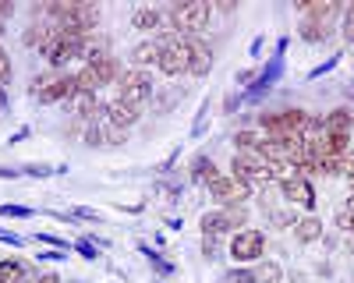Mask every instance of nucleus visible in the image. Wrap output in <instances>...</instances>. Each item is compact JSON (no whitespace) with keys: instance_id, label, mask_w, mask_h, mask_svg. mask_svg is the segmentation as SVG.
<instances>
[{"instance_id":"1","label":"nucleus","mask_w":354,"mask_h":283,"mask_svg":"<svg viewBox=\"0 0 354 283\" xmlns=\"http://www.w3.org/2000/svg\"><path fill=\"white\" fill-rule=\"evenodd\" d=\"M167 18H170V32H174V36L195 39L198 32H205V28H209V21H213V4H209V0L170 4V8H167Z\"/></svg>"},{"instance_id":"2","label":"nucleus","mask_w":354,"mask_h":283,"mask_svg":"<svg viewBox=\"0 0 354 283\" xmlns=\"http://www.w3.org/2000/svg\"><path fill=\"white\" fill-rule=\"evenodd\" d=\"M75 75H68V71H43L39 78H32V85H28V96H32L36 103H43V106H50V103H68L71 96H75Z\"/></svg>"},{"instance_id":"3","label":"nucleus","mask_w":354,"mask_h":283,"mask_svg":"<svg viewBox=\"0 0 354 283\" xmlns=\"http://www.w3.org/2000/svg\"><path fill=\"white\" fill-rule=\"evenodd\" d=\"M85 43H88V36L57 32V28H53V39H50V46L43 50V57H46V64H50L53 71H64L71 61H85Z\"/></svg>"},{"instance_id":"4","label":"nucleus","mask_w":354,"mask_h":283,"mask_svg":"<svg viewBox=\"0 0 354 283\" xmlns=\"http://www.w3.org/2000/svg\"><path fill=\"white\" fill-rule=\"evenodd\" d=\"M156 71L167 75V78H177V75H188V71H192V53H188V39H185V36L167 32V36L160 39Z\"/></svg>"},{"instance_id":"5","label":"nucleus","mask_w":354,"mask_h":283,"mask_svg":"<svg viewBox=\"0 0 354 283\" xmlns=\"http://www.w3.org/2000/svg\"><path fill=\"white\" fill-rule=\"evenodd\" d=\"M230 177H238L241 184H248V188L255 191V188L273 184V170H270V163H266L259 153H234V159H230Z\"/></svg>"},{"instance_id":"6","label":"nucleus","mask_w":354,"mask_h":283,"mask_svg":"<svg viewBox=\"0 0 354 283\" xmlns=\"http://www.w3.org/2000/svg\"><path fill=\"white\" fill-rule=\"evenodd\" d=\"M227 255L234 262H241V266H255L259 259H266V234L259 231V226H245V231L230 234Z\"/></svg>"},{"instance_id":"7","label":"nucleus","mask_w":354,"mask_h":283,"mask_svg":"<svg viewBox=\"0 0 354 283\" xmlns=\"http://www.w3.org/2000/svg\"><path fill=\"white\" fill-rule=\"evenodd\" d=\"M117 99L135 106V110H142L145 103L153 99V75L149 71H138V68L124 71L121 75V85H117Z\"/></svg>"},{"instance_id":"8","label":"nucleus","mask_w":354,"mask_h":283,"mask_svg":"<svg viewBox=\"0 0 354 283\" xmlns=\"http://www.w3.org/2000/svg\"><path fill=\"white\" fill-rule=\"evenodd\" d=\"M209 198L223 209V206H248V198H252V188L248 184H241L238 177H230V174H220L209 188Z\"/></svg>"},{"instance_id":"9","label":"nucleus","mask_w":354,"mask_h":283,"mask_svg":"<svg viewBox=\"0 0 354 283\" xmlns=\"http://www.w3.org/2000/svg\"><path fill=\"white\" fill-rule=\"evenodd\" d=\"M131 28L135 32H145V36H156V32H170V18H167V8H135L131 11Z\"/></svg>"},{"instance_id":"10","label":"nucleus","mask_w":354,"mask_h":283,"mask_svg":"<svg viewBox=\"0 0 354 283\" xmlns=\"http://www.w3.org/2000/svg\"><path fill=\"white\" fill-rule=\"evenodd\" d=\"M96 117H103L106 124H113V128L128 131V128H135V124H138L142 110H135V106H128V103H121V99H110V103H103V106H100Z\"/></svg>"},{"instance_id":"11","label":"nucleus","mask_w":354,"mask_h":283,"mask_svg":"<svg viewBox=\"0 0 354 283\" xmlns=\"http://www.w3.org/2000/svg\"><path fill=\"white\" fill-rule=\"evenodd\" d=\"M280 191H283V198L287 202H294V206H301V209H315V188H312V181L308 177H301V174H294L290 181H283L280 184Z\"/></svg>"},{"instance_id":"12","label":"nucleus","mask_w":354,"mask_h":283,"mask_svg":"<svg viewBox=\"0 0 354 283\" xmlns=\"http://www.w3.org/2000/svg\"><path fill=\"white\" fill-rule=\"evenodd\" d=\"M354 131V110L351 106H337L322 117V135L326 138H351Z\"/></svg>"},{"instance_id":"13","label":"nucleus","mask_w":354,"mask_h":283,"mask_svg":"<svg viewBox=\"0 0 354 283\" xmlns=\"http://www.w3.org/2000/svg\"><path fill=\"white\" fill-rule=\"evenodd\" d=\"M85 68L93 71L96 85L103 89V85H113V81H121V61H117L113 53H103V57H93V61H85Z\"/></svg>"},{"instance_id":"14","label":"nucleus","mask_w":354,"mask_h":283,"mask_svg":"<svg viewBox=\"0 0 354 283\" xmlns=\"http://www.w3.org/2000/svg\"><path fill=\"white\" fill-rule=\"evenodd\" d=\"M294 8H298V14H301V18H312V21H326V25H330L337 14H344V8L337 4V0H298Z\"/></svg>"},{"instance_id":"15","label":"nucleus","mask_w":354,"mask_h":283,"mask_svg":"<svg viewBox=\"0 0 354 283\" xmlns=\"http://www.w3.org/2000/svg\"><path fill=\"white\" fill-rule=\"evenodd\" d=\"M188 53H192V78H205L213 71V50H209V43H202L198 36L195 39H188Z\"/></svg>"},{"instance_id":"16","label":"nucleus","mask_w":354,"mask_h":283,"mask_svg":"<svg viewBox=\"0 0 354 283\" xmlns=\"http://www.w3.org/2000/svg\"><path fill=\"white\" fill-rule=\"evenodd\" d=\"M128 61H131V68H138V71L156 68V61H160V39H142V43H135L131 53H128Z\"/></svg>"},{"instance_id":"17","label":"nucleus","mask_w":354,"mask_h":283,"mask_svg":"<svg viewBox=\"0 0 354 283\" xmlns=\"http://www.w3.org/2000/svg\"><path fill=\"white\" fill-rule=\"evenodd\" d=\"M50 39H53V25L43 21V18H36V21L21 32V46H25V50H39V53H43V50L50 46Z\"/></svg>"},{"instance_id":"18","label":"nucleus","mask_w":354,"mask_h":283,"mask_svg":"<svg viewBox=\"0 0 354 283\" xmlns=\"http://www.w3.org/2000/svg\"><path fill=\"white\" fill-rule=\"evenodd\" d=\"M290 231H294V237H298L301 244H315V241H322V219L315 213H305V216L294 219Z\"/></svg>"},{"instance_id":"19","label":"nucleus","mask_w":354,"mask_h":283,"mask_svg":"<svg viewBox=\"0 0 354 283\" xmlns=\"http://www.w3.org/2000/svg\"><path fill=\"white\" fill-rule=\"evenodd\" d=\"M188 177L195 181V184H205V188H209L216 177H220V170H216V159L213 156H195L192 163H188Z\"/></svg>"},{"instance_id":"20","label":"nucleus","mask_w":354,"mask_h":283,"mask_svg":"<svg viewBox=\"0 0 354 283\" xmlns=\"http://www.w3.org/2000/svg\"><path fill=\"white\" fill-rule=\"evenodd\" d=\"M0 276L11 280V283H32L36 269L28 262H21V259H15V255H4V259H0Z\"/></svg>"},{"instance_id":"21","label":"nucleus","mask_w":354,"mask_h":283,"mask_svg":"<svg viewBox=\"0 0 354 283\" xmlns=\"http://www.w3.org/2000/svg\"><path fill=\"white\" fill-rule=\"evenodd\" d=\"M68 106H71V113H75L78 121H93L103 103L96 99V92H82V89H75V96L68 99Z\"/></svg>"},{"instance_id":"22","label":"nucleus","mask_w":354,"mask_h":283,"mask_svg":"<svg viewBox=\"0 0 354 283\" xmlns=\"http://www.w3.org/2000/svg\"><path fill=\"white\" fill-rule=\"evenodd\" d=\"M198 231H202V237H227L234 226L227 223V216H223V209H213V213H202V219H198Z\"/></svg>"},{"instance_id":"23","label":"nucleus","mask_w":354,"mask_h":283,"mask_svg":"<svg viewBox=\"0 0 354 283\" xmlns=\"http://www.w3.org/2000/svg\"><path fill=\"white\" fill-rule=\"evenodd\" d=\"M298 36H301V43L322 46V43L330 39V25H326V21H312V18H301V21H298Z\"/></svg>"},{"instance_id":"24","label":"nucleus","mask_w":354,"mask_h":283,"mask_svg":"<svg viewBox=\"0 0 354 283\" xmlns=\"http://www.w3.org/2000/svg\"><path fill=\"white\" fill-rule=\"evenodd\" d=\"M248 269H252L255 283H280V280H283V266L273 262V259H259V262L248 266Z\"/></svg>"},{"instance_id":"25","label":"nucleus","mask_w":354,"mask_h":283,"mask_svg":"<svg viewBox=\"0 0 354 283\" xmlns=\"http://www.w3.org/2000/svg\"><path fill=\"white\" fill-rule=\"evenodd\" d=\"M259 146H262V131H255V128L234 131V149L238 153H259Z\"/></svg>"},{"instance_id":"26","label":"nucleus","mask_w":354,"mask_h":283,"mask_svg":"<svg viewBox=\"0 0 354 283\" xmlns=\"http://www.w3.org/2000/svg\"><path fill=\"white\" fill-rule=\"evenodd\" d=\"M340 36H344L347 46H354V4H347L344 14H340Z\"/></svg>"},{"instance_id":"27","label":"nucleus","mask_w":354,"mask_h":283,"mask_svg":"<svg viewBox=\"0 0 354 283\" xmlns=\"http://www.w3.org/2000/svg\"><path fill=\"white\" fill-rule=\"evenodd\" d=\"M223 216L230 226H241L245 231V223H248V206H223Z\"/></svg>"},{"instance_id":"28","label":"nucleus","mask_w":354,"mask_h":283,"mask_svg":"<svg viewBox=\"0 0 354 283\" xmlns=\"http://www.w3.org/2000/svg\"><path fill=\"white\" fill-rule=\"evenodd\" d=\"M220 283H255V276H252L248 266H238V269H227V273L220 276Z\"/></svg>"},{"instance_id":"29","label":"nucleus","mask_w":354,"mask_h":283,"mask_svg":"<svg viewBox=\"0 0 354 283\" xmlns=\"http://www.w3.org/2000/svg\"><path fill=\"white\" fill-rule=\"evenodd\" d=\"M142 255H145V259H149V266H153V269H156L160 276H167V273H174V266L160 259V251H153V248H145V244H142Z\"/></svg>"},{"instance_id":"30","label":"nucleus","mask_w":354,"mask_h":283,"mask_svg":"<svg viewBox=\"0 0 354 283\" xmlns=\"http://www.w3.org/2000/svg\"><path fill=\"white\" fill-rule=\"evenodd\" d=\"M71 248L82 255V259H100V244H96V241H88V237H78Z\"/></svg>"},{"instance_id":"31","label":"nucleus","mask_w":354,"mask_h":283,"mask_svg":"<svg viewBox=\"0 0 354 283\" xmlns=\"http://www.w3.org/2000/svg\"><path fill=\"white\" fill-rule=\"evenodd\" d=\"M36 241H39V244H50L53 251H75V248H71V241L57 237V234H36Z\"/></svg>"},{"instance_id":"32","label":"nucleus","mask_w":354,"mask_h":283,"mask_svg":"<svg viewBox=\"0 0 354 283\" xmlns=\"http://www.w3.org/2000/svg\"><path fill=\"white\" fill-rule=\"evenodd\" d=\"M202 255H205V262H216L220 259V237H202Z\"/></svg>"},{"instance_id":"33","label":"nucleus","mask_w":354,"mask_h":283,"mask_svg":"<svg viewBox=\"0 0 354 283\" xmlns=\"http://www.w3.org/2000/svg\"><path fill=\"white\" fill-rule=\"evenodd\" d=\"M0 216H8V219H28V216H32V209H28V206H0Z\"/></svg>"},{"instance_id":"34","label":"nucleus","mask_w":354,"mask_h":283,"mask_svg":"<svg viewBox=\"0 0 354 283\" xmlns=\"http://www.w3.org/2000/svg\"><path fill=\"white\" fill-rule=\"evenodd\" d=\"M21 174H28V177H50V174H57V170L46 166V163H28V166H21Z\"/></svg>"},{"instance_id":"35","label":"nucleus","mask_w":354,"mask_h":283,"mask_svg":"<svg viewBox=\"0 0 354 283\" xmlns=\"http://www.w3.org/2000/svg\"><path fill=\"white\" fill-rule=\"evenodd\" d=\"M337 64H340V57H330V61H322L319 68H312V71H308V81H315V78H322V75H330Z\"/></svg>"},{"instance_id":"36","label":"nucleus","mask_w":354,"mask_h":283,"mask_svg":"<svg viewBox=\"0 0 354 283\" xmlns=\"http://www.w3.org/2000/svg\"><path fill=\"white\" fill-rule=\"evenodd\" d=\"M4 85H11V57L0 50V89H4Z\"/></svg>"},{"instance_id":"37","label":"nucleus","mask_w":354,"mask_h":283,"mask_svg":"<svg viewBox=\"0 0 354 283\" xmlns=\"http://www.w3.org/2000/svg\"><path fill=\"white\" fill-rule=\"evenodd\" d=\"M337 226H340L344 234H354V213L340 209V213H337Z\"/></svg>"},{"instance_id":"38","label":"nucleus","mask_w":354,"mask_h":283,"mask_svg":"<svg viewBox=\"0 0 354 283\" xmlns=\"http://www.w3.org/2000/svg\"><path fill=\"white\" fill-rule=\"evenodd\" d=\"M11 14H15V4H11V0H0V25H4Z\"/></svg>"},{"instance_id":"39","label":"nucleus","mask_w":354,"mask_h":283,"mask_svg":"<svg viewBox=\"0 0 354 283\" xmlns=\"http://www.w3.org/2000/svg\"><path fill=\"white\" fill-rule=\"evenodd\" d=\"M0 241H8V244H15V248H18V244H25V241H21L18 234H11V231H0Z\"/></svg>"},{"instance_id":"40","label":"nucleus","mask_w":354,"mask_h":283,"mask_svg":"<svg viewBox=\"0 0 354 283\" xmlns=\"http://www.w3.org/2000/svg\"><path fill=\"white\" fill-rule=\"evenodd\" d=\"M32 283H61V276H57V273H43V276H36Z\"/></svg>"},{"instance_id":"41","label":"nucleus","mask_w":354,"mask_h":283,"mask_svg":"<svg viewBox=\"0 0 354 283\" xmlns=\"http://www.w3.org/2000/svg\"><path fill=\"white\" fill-rule=\"evenodd\" d=\"M0 177H8V181H15V177H21V170H8V166H0Z\"/></svg>"},{"instance_id":"42","label":"nucleus","mask_w":354,"mask_h":283,"mask_svg":"<svg viewBox=\"0 0 354 283\" xmlns=\"http://www.w3.org/2000/svg\"><path fill=\"white\" fill-rule=\"evenodd\" d=\"M213 11H223V14H230V11H238V4H230V0H223V4H216Z\"/></svg>"},{"instance_id":"43","label":"nucleus","mask_w":354,"mask_h":283,"mask_svg":"<svg viewBox=\"0 0 354 283\" xmlns=\"http://www.w3.org/2000/svg\"><path fill=\"white\" fill-rule=\"evenodd\" d=\"M347 213H354V195L347 198Z\"/></svg>"},{"instance_id":"44","label":"nucleus","mask_w":354,"mask_h":283,"mask_svg":"<svg viewBox=\"0 0 354 283\" xmlns=\"http://www.w3.org/2000/svg\"><path fill=\"white\" fill-rule=\"evenodd\" d=\"M0 283H4V276H0Z\"/></svg>"}]
</instances>
